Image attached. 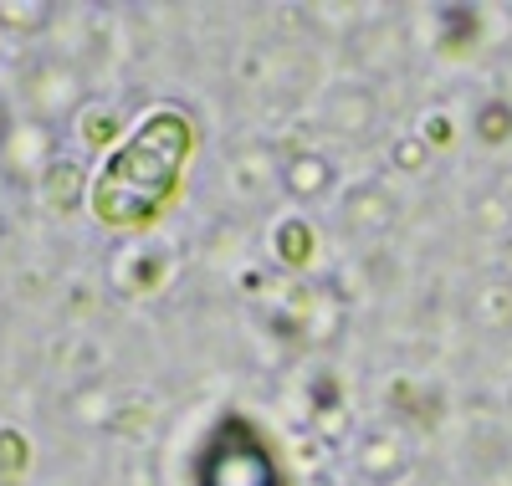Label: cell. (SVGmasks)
I'll return each mask as SVG.
<instances>
[{
	"instance_id": "obj_1",
	"label": "cell",
	"mask_w": 512,
	"mask_h": 486,
	"mask_svg": "<svg viewBox=\"0 0 512 486\" xmlns=\"http://www.w3.org/2000/svg\"><path fill=\"white\" fill-rule=\"evenodd\" d=\"M185 149H190V134L180 128V118H154L144 134L128 139V149L108 164V174L98 180V190H93L98 195V215L128 226V220H139L149 205H159L169 195V185H175Z\"/></svg>"
},
{
	"instance_id": "obj_2",
	"label": "cell",
	"mask_w": 512,
	"mask_h": 486,
	"mask_svg": "<svg viewBox=\"0 0 512 486\" xmlns=\"http://www.w3.org/2000/svg\"><path fill=\"white\" fill-rule=\"evenodd\" d=\"M0 154H6V169L11 174H47L62 154H57V123H47V118H21V123H11V134H6V144H0Z\"/></svg>"
},
{
	"instance_id": "obj_3",
	"label": "cell",
	"mask_w": 512,
	"mask_h": 486,
	"mask_svg": "<svg viewBox=\"0 0 512 486\" xmlns=\"http://www.w3.org/2000/svg\"><path fill=\"white\" fill-rule=\"evenodd\" d=\"M205 486H277V471H272L262 446L226 440V446H216V456H210V466H205Z\"/></svg>"
},
{
	"instance_id": "obj_4",
	"label": "cell",
	"mask_w": 512,
	"mask_h": 486,
	"mask_svg": "<svg viewBox=\"0 0 512 486\" xmlns=\"http://www.w3.org/2000/svg\"><path fill=\"white\" fill-rule=\"evenodd\" d=\"M333 185H338V169H333L328 154H318V149H297V154L282 159V190H287L297 205L328 200Z\"/></svg>"
},
{
	"instance_id": "obj_5",
	"label": "cell",
	"mask_w": 512,
	"mask_h": 486,
	"mask_svg": "<svg viewBox=\"0 0 512 486\" xmlns=\"http://www.w3.org/2000/svg\"><path fill=\"white\" fill-rule=\"evenodd\" d=\"M354 466L369 476V481H400L405 476V466H410V451H405V440L400 435H390V430H374V435H364L359 440V451H354Z\"/></svg>"
},
{
	"instance_id": "obj_6",
	"label": "cell",
	"mask_w": 512,
	"mask_h": 486,
	"mask_svg": "<svg viewBox=\"0 0 512 486\" xmlns=\"http://www.w3.org/2000/svg\"><path fill=\"white\" fill-rule=\"evenodd\" d=\"M82 180H88V174H82L77 159H57L47 174H41V185H47V200H52L57 210H72V205L82 200Z\"/></svg>"
},
{
	"instance_id": "obj_7",
	"label": "cell",
	"mask_w": 512,
	"mask_h": 486,
	"mask_svg": "<svg viewBox=\"0 0 512 486\" xmlns=\"http://www.w3.org/2000/svg\"><path fill=\"white\" fill-rule=\"evenodd\" d=\"M52 16H57V6H47V0H26V6H11V0H0V26H16L21 36L47 31Z\"/></svg>"
},
{
	"instance_id": "obj_8",
	"label": "cell",
	"mask_w": 512,
	"mask_h": 486,
	"mask_svg": "<svg viewBox=\"0 0 512 486\" xmlns=\"http://www.w3.org/2000/svg\"><path fill=\"white\" fill-rule=\"evenodd\" d=\"M477 134H482L487 144L512 139V108H507V103H487V108L477 113Z\"/></svg>"
},
{
	"instance_id": "obj_9",
	"label": "cell",
	"mask_w": 512,
	"mask_h": 486,
	"mask_svg": "<svg viewBox=\"0 0 512 486\" xmlns=\"http://www.w3.org/2000/svg\"><path fill=\"white\" fill-rule=\"evenodd\" d=\"M425 164H431V144H425V139H400V144H395V169L420 174Z\"/></svg>"
},
{
	"instance_id": "obj_10",
	"label": "cell",
	"mask_w": 512,
	"mask_h": 486,
	"mask_svg": "<svg viewBox=\"0 0 512 486\" xmlns=\"http://www.w3.org/2000/svg\"><path fill=\"white\" fill-rule=\"evenodd\" d=\"M11 123H16V118H11V108H6V98H0V144H6V134H11Z\"/></svg>"
}]
</instances>
